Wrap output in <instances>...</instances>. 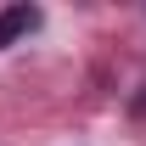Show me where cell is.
Here are the masks:
<instances>
[{"label":"cell","instance_id":"6da1fadb","mask_svg":"<svg viewBox=\"0 0 146 146\" xmlns=\"http://www.w3.org/2000/svg\"><path fill=\"white\" fill-rule=\"evenodd\" d=\"M34 28H39V6H6L0 11V51L17 45L23 34H34Z\"/></svg>","mask_w":146,"mask_h":146}]
</instances>
